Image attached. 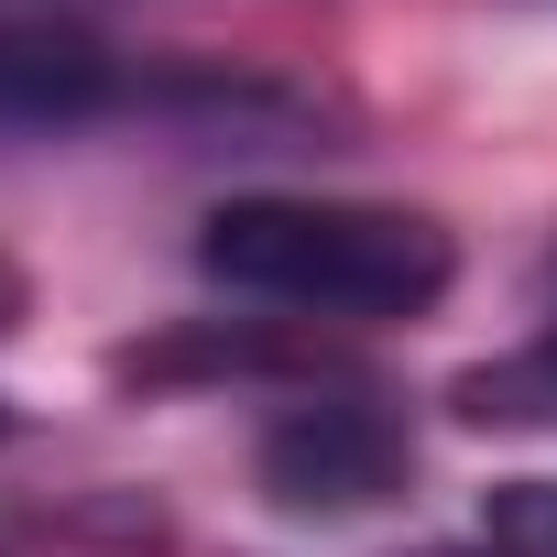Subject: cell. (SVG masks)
I'll return each instance as SVG.
<instances>
[{
    "label": "cell",
    "mask_w": 557,
    "mask_h": 557,
    "mask_svg": "<svg viewBox=\"0 0 557 557\" xmlns=\"http://www.w3.org/2000/svg\"><path fill=\"white\" fill-rule=\"evenodd\" d=\"M481 546L492 557H557V481H492L481 492Z\"/></svg>",
    "instance_id": "5"
},
{
    "label": "cell",
    "mask_w": 557,
    "mask_h": 557,
    "mask_svg": "<svg viewBox=\"0 0 557 557\" xmlns=\"http://www.w3.org/2000/svg\"><path fill=\"white\" fill-rule=\"evenodd\" d=\"M23 307H34V285H23V262H12V251H0V339H12V329H23Z\"/></svg>",
    "instance_id": "6"
},
{
    "label": "cell",
    "mask_w": 557,
    "mask_h": 557,
    "mask_svg": "<svg viewBox=\"0 0 557 557\" xmlns=\"http://www.w3.org/2000/svg\"><path fill=\"white\" fill-rule=\"evenodd\" d=\"M251 481H262L273 513L350 524V513H383L416 481V426L383 383H307V394H285L262 416Z\"/></svg>",
    "instance_id": "2"
},
{
    "label": "cell",
    "mask_w": 557,
    "mask_h": 557,
    "mask_svg": "<svg viewBox=\"0 0 557 557\" xmlns=\"http://www.w3.org/2000/svg\"><path fill=\"white\" fill-rule=\"evenodd\" d=\"M459 416H470V426H557V318H546L524 350L459 372Z\"/></svg>",
    "instance_id": "4"
},
{
    "label": "cell",
    "mask_w": 557,
    "mask_h": 557,
    "mask_svg": "<svg viewBox=\"0 0 557 557\" xmlns=\"http://www.w3.org/2000/svg\"><path fill=\"white\" fill-rule=\"evenodd\" d=\"M197 273L219 296L285 318H426L459 285V240L426 208L251 186L197 219Z\"/></svg>",
    "instance_id": "1"
},
{
    "label": "cell",
    "mask_w": 557,
    "mask_h": 557,
    "mask_svg": "<svg viewBox=\"0 0 557 557\" xmlns=\"http://www.w3.org/2000/svg\"><path fill=\"white\" fill-rule=\"evenodd\" d=\"M0 437H12V405H0Z\"/></svg>",
    "instance_id": "7"
},
{
    "label": "cell",
    "mask_w": 557,
    "mask_h": 557,
    "mask_svg": "<svg viewBox=\"0 0 557 557\" xmlns=\"http://www.w3.org/2000/svg\"><path fill=\"white\" fill-rule=\"evenodd\" d=\"M273 110L262 88H219L186 66H143L110 55L99 34H55V23H0V132H99L132 110Z\"/></svg>",
    "instance_id": "3"
}]
</instances>
